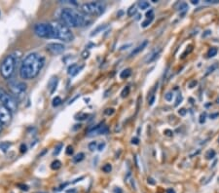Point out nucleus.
<instances>
[{
	"label": "nucleus",
	"instance_id": "1",
	"mask_svg": "<svg viewBox=\"0 0 219 193\" xmlns=\"http://www.w3.org/2000/svg\"><path fill=\"white\" fill-rule=\"evenodd\" d=\"M45 64L44 57L37 53H30L23 60L20 67V76L21 79L30 80L36 77Z\"/></svg>",
	"mask_w": 219,
	"mask_h": 193
},
{
	"label": "nucleus",
	"instance_id": "2",
	"mask_svg": "<svg viewBox=\"0 0 219 193\" xmlns=\"http://www.w3.org/2000/svg\"><path fill=\"white\" fill-rule=\"evenodd\" d=\"M62 18V23L65 24L68 27H78L85 26L87 23L86 17L81 15L80 13L75 11L74 9L65 8L62 11L60 14Z\"/></svg>",
	"mask_w": 219,
	"mask_h": 193
},
{
	"label": "nucleus",
	"instance_id": "3",
	"mask_svg": "<svg viewBox=\"0 0 219 193\" xmlns=\"http://www.w3.org/2000/svg\"><path fill=\"white\" fill-rule=\"evenodd\" d=\"M51 24L53 27V38L60 39L63 42H70L74 39V35L70 28L62 21H53Z\"/></svg>",
	"mask_w": 219,
	"mask_h": 193
},
{
	"label": "nucleus",
	"instance_id": "4",
	"mask_svg": "<svg viewBox=\"0 0 219 193\" xmlns=\"http://www.w3.org/2000/svg\"><path fill=\"white\" fill-rule=\"evenodd\" d=\"M18 62H19V60L13 54H10V55L5 57L4 60H2L1 64H0V73H1L3 78L10 79L12 77Z\"/></svg>",
	"mask_w": 219,
	"mask_h": 193
},
{
	"label": "nucleus",
	"instance_id": "5",
	"mask_svg": "<svg viewBox=\"0 0 219 193\" xmlns=\"http://www.w3.org/2000/svg\"><path fill=\"white\" fill-rule=\"evenodd\" d=\"M81 11L88 16H100L104 13L105 4L100 1L85 3L81 6Z\"/></svg>",
	"mask_w": 219,
	"mask_h": 193
},
{
	"label": "nucleus",
	"instance_id": "6",
	"mask_svg": "<svg viewBox=\"0 0 219 193\" xmlns=\"http://www.w3.org/2000/svg\"><path fill=\"white\" fill-rule=\"evenodd\" d=\"M8 87L11 93L13 94L14 98H16L17 99H24V96H26V84L24 82L18 81L15 79H10L8 82Z\"/></svg>",
	"mask_w": 219,
	"mask_h": 193
},
{
	"label": "nucleus",
	"instance_id": "7",
	"mask_svg": "<svg viewBox=\"0 0 219 193\" xmlns=\"http://www.w3.org/2000/svg\"><path fill=\"white\" fill-rule=\"evenodd\" d=\"M0 103L6 108H8L11 112H15L17 110V99L14 98L13 95H11L3 88H0Z\"/></svg>",
	"mask_w": 219,
	"mask_h": 193
},
{
	"label": "nucleus",
	"instance_id": "8",
	"mask_svg": "<svg viewBox=\"0 0 219 193\" xmlns=\"http://www.w3.org/2000/svg\"><path fill=\"white\" fill-rule=\"evenodd\" d=\"M34 32L38 37L41 38H53V27L50 24H37L34 27Z\"/></svg>",
	"mask_w": 219,
	"mask_h": 193
},
{
	"label": "nucleus",
	"instance_id": "9",
	"mask_svg": "<svg viewBox=\"0 0 219 193\" xmlns=\"http://www.w3.org/2000/svg\"><path fill=\"white\" fill-rule=\"evenodd\" d=\"M12 121V112L5 106L0 105V122L4 125H8Z\"/></svg>",
	"mask_w": 219,
	"mask_h": 193
},
{
	"label": "nucleus",
	"instance_id": "10",
	"mask_svg": "<svg viewBox=\"0 0 219 193\" xmlns=\"http://www.w3.org/2000/svg\"><path fill=\"white\" fill-rule=\"evenodd\" d=\"M65 47H64V45L62 44V43H56V42H52V43H48L47 45V50L52 53L53 55H60V54H62Z\"/></svg>",
	"mask_w": 219,
	"mask_h": 193
},
{
	"label": "nucleus",
	"instance_id": "11",
	"mask_svg": "<svg viewBox=\"0 0 219 193\" xmlns=\"http://www.w3.org/2000/svg\"><path fill=\"white\" fill-rule=\"evenodd\" d=\"M108 128L104 125L102 124H99L98 126L94 127L93 129H91L89 132H88V136L89 137H94V136H98V135H105L108 133Z\"/></svg>",
	"mask_w": 219,
	"mask_h": 193
},
{
	"label": "nucleus",
	"instance_id": "12",
	"mask_svg": "<svg viewBox=\"0 0 219 193\" xmlns=\"http://www.w3.org/2000/svg\"><path fill=\"white\" fill-rule=\"evenodd\" d=\"M83 69V66H79V64L77 63H73L71 64V66H68L67 69V73L71 75V76H75L76 74H78L79 72H80V70Z\"/></svg>",
	"mask_w": 219,
	"mask_h": 193
},
{
	"label": "nucleus",
	"instance_id": "13",
	"mask_svg": "<svg viewBox=\"0 0 219 193\" xmlns=\"http://www.w3.org/2000/svg\"><path fill=\"white\" fill-rule=\"evenodd\" d=\"M148 45V41L147 40H145V41H143L141 44H139L137 47L136 48H134V50H132V52L130 54V57H134V56H135V55H137L138 53H140L141 51H143V50H144V48H146V46Z\"/></svg>",
	"mask_w": 219,
	"mask_h": 193
},
{
	"label": "nucleus",
	"instance_id": "14",
	"mask_svg": "<svg viewBox=\"0 0 219 193\" xmlns=\"http://www.w3.org/2000/svg\"><path fill=\"white\" fill-rule=\"evenodd\" d=\"M160 53H161V49L155 50V51H153L152 53H150L148 55V57L145 59V63H150L154 62V60L158 58V56L160 55Z\"/></svg>",
	"mask_w": 219,
	"mask_h": 193
},
{
	"label": "nucleus",
	"instance_id": "15",
	"mask_svg": "<svg viewBox=\"0 0 219 193\" xmlns=\"http://www.w3.org/2000/svg\"><path fill=\"white\" fill-rule=\"evenodd\" d=\"M57 78L53 77L52 79L50 80L49 85H48V88L50 89V94H54V92H55L57 89Z\"/></svg>",
	"mask_w": 219,
	"mask_h": 193
},
{
	"label": "nucleus",
	"instance_id": "16",
	"mask_svg": "<svg viewBox=\"0 0 219 193\" xmlns=\"http://www.w3.org/2000/svg\"><path fill=\"white\" fill-rule=\"evenodd\" d=\"M11 145H12V144H11V142H9V141H2V142H0V150H2L3 152H6L7 150H8L11 147Z\"/></svg>",
	"mask_w": 219,
	"mask_h": 193
},
{
	"label": "nucleus",
	"instance_id": "17",
	"mask_svg": "<svg viewBox=\"0 0 219 193\" xmlns=\"http://www.w3.org/2000/svg\"><path fill=\"white\" fill-rule=\"evenodd\" d=\"M131 74H132V69H126L120 73V78L121 79H126V78L130 77Z\"/></svg>",
	"mask_w": 219,
	"mask_h": 193
},
{
	"label": "nucleus",
	"instance_id": "18",
	"mask_svg": "<svg viewBox=\"0 0 219 193\" xmlns=\"http://www.w3.org/2000/svg\"><path fill=\"white\" fill-rule=\"evenodd\" d=\"M106 27V24H101V26H99V27H98L96 28V29L94 30L91 33V36H94V35H96L98 33V32H100V31H102L103 29H104V28Z\"/></svg>",
	"mask_w": 219,
	"mask_h": 193
},
{
	"label": "nucleus",
	"instance_id": "19",
	"mask_svg": "<svg viewBox=\"0 0 219 193\" xmlns=\"http://www.w3.org/2000/svg\"><path fill=\"white\" fill-rule=\"evenodd\" d=\"M218 66H218V63H213L211 66H209V69H207V72H206V76H207V75L210 74L211 72H213V71H214L215 69H218Z\"/></svg>",
	"mask_w": 219,
	"mask_h": 193
},
{
	"label": "nucleus",
	"instance_id": "20",
	"mask_svg": "<svg viewBox=\"0 0 219 193\" xmlns=\"http://www.w3.org/2000/svg\"><path fill=\"white\" fill-rule=\"evenodd\" d=\"M60 167H62V163H60V161H59V160H55L51 164V168L53 170H59Z\"/></svg>",
	"mask_w": 219,
	"mask_h": 193
},
{
	"label": "nucleus",
	"instance_id": "21",
	"mask_svg": "<svg viewBox=\"0 0 219 193\" xmlns=\"http://www.w3.org/2000/svg\"><path fill=\"white\" fill-rule=\"evenodd\" d=\"M138 6L141 10H146L147 8L150 7V4H149V2H147V1H139Z\"/></svg>",
	"mask_w": 219,
	"mask_h": 193
},
{
	"label": "nucleus",
	"instance_id": "22",
	"mask_svg": "<svg viewBox=\"0 0 219 193\" xmlns=\"http://www.w3.org/2000/svg\"><path fill=\"white\" fill-rule=\"evenodd\" d=\"M84 153H78L77 155H75L74 157H73V161L75 163H78V162H81L82 160L84 159Z\"/></svg>",
	"mask_w": 219,
	"mask_h": 193
},
{
	"label": "nucleus",
	"instance_id": "23",
	"mask_svg": "<svg viewBox=\"0 0 219 193\" xmlns=\"http://www.w3.org/2000/svg\"><path fill=\"white\" fill-rule=\"evenodd\" d=\"M153 20H154V16L150 17V18H147V19H146V20H145L144 21H143V23H142V24H141V26H142V27H147L149 26L150 24L152 23V21H153Z\"/></svg>",
	"mask_w": 219,
	"mask_h": 193
},
{
	"label": "nucleus",
	"instance_id": "24",
	"mask_svg": "<svg viewBox=\"0 0 219 193\" xmlns=\"http://www.w3.org/2000/svg\"><path fill=\"white\" fill-rule=\"evenodd\" d=\"M217 49L216 48H211L209 53H207V58H212V57L216 56L217 55Z\"/></svg>",
	"mask_w": 219,
	"mask_h": 193
},
{
	"label": "nucleus",
	"instance_id": "25",
	"mask_svg": "<svg viewBox=\"0 0 219 193\" xmlns=\"http://www.w3.org/2000/svg\"><path fill=\"white\" fill-rule=\"evenodd\" d=\"M60 103H62V99H60V96H56V98L53 99V106L54 107L59 106Z\"/></svg>",
	"mask_w": 219,
	"mask_h": 193
},
{
	"label": "nucleus",
	"instance_id": "26",
	"mask_svg": "<svg viewBox=\"0 0 219 193\" xmlns=\"http://www.w3.org/2000/svg\"><path fill=\"white\" fill-rule=\"evenodd\" d=\"M136 12H137V9L135 8V6L134 5L132 6L131 8L128 10V16H130V17L134 16V14H136Z\"/></svg>",
	"mask_w": 219,
	"mask_h": 193
},
{
	"label": "nucleus",
	"instance_id": "27",
	"mask_svg": "<svg viewBox=\"0 0 219 193\" xmlns=\"http://www.w3.org/2000/svg\"><path fill=\"white\" fill-rule=\"evenodd\" d=\"M89 149L90 151H95L96 149H98V144L96 141H92L89 144Z\"/></svg>",
	"mask_w": 219,
	"mask_h": 193
},
{
	"label": "nucleus",
	"instance_id": "28",
	"mask_svg": "<svg viewBox=\"0 0 219 193\" xmlns=\"http://www.w3.org/2000/svg\"><path fill=\"white\" fill-rule=\"evenodd\" d=\"M129 94H130V87H129V86H127V87L124 88L123 91H122L121 96H122V98H126V96H127Z\"/></svg>",
	"mask_w": 219,
	"mask_h": 193
},
{
	"label": "nucleus",
	"instance_id": "29",
	"mask_svg": "<svg viewBox=\"0 0 219 193\" xmlns=\"http://www.w3.org/2000/svg\"><path fill=\"white\" fill-rule=\"evenodd\" d=\"M102 171L104 172V173H110V172L112 171V166H111V164H105V165L102 167Z\"/></svg>",
	"mask_w": 219,
	"mask_h": 193
},
{
	"label": "nucleus",
	"instance_id": "30",
	"mask_svg": "<svg viewBox=\"0 0 219 193\" xmlns=\"http://www.w3.org/2000/svg\"><path fill=\"white\" fill-rule=\"evenodd\" d=\"M206 157L207 159H212V158H214L215 157V151L213 149H211V150H209V151H207V154H206Z\"/></svg>",
	"mask_w": 219,
	"mask_h": 193
},
{
	"label": "nucleus",
	"instance_id": "31",
	"mask_svg": "<svg viewBox=\"0 0 219 193\" xmlns=\"http://www.w3.org/2000/svg\"><path fill=\"white\" fill-rule=\"evenodd\" d=\"M172 96H173V94L172 92H168L166 95H165V99L167 102H171L172 101Z\"/></svg>",
	"mask_w": 219,
	"mask_h": 193
},
{
	"label": "nucleus",
	"instance_id": "32",
	"mask_svg": "<svg viewBox=\"0 0 219 193\" xmlns=\"http://www.w3.org/2000/svg\"><path fill=\"white\" fill-rule=\"evenodd\" d=\"M62 144H60L56 147L55 151H54V155H55V156H57V155H59V154H60V152L62 151Z\"/></svg>",
	"mask_w": 219,
	"mask_h": 193
},
{
	"label": "nucleus",
	"instance_id": "33",
	"mask_svg": "<svg viewBox=\"0 0 219 193\" xmlns=\"http://www.w3.org/2000/svg\"><path fill=\"white\" fill-rule=\"evenodd\" d=\"M182 99H183V98H182V95H181V94H179V95L177 96L176 101H175L174 105H175V106H178V105H179V103H180V102H182Z\"/></svg>",
	"mask_w": 219,
	"mask_h": 193
},
{
	"label": "nucleus",
	"instance_id": "34",
	"mask_svg": "<svg viewBox=\"0 0 219 193\" xmlns=\"http://www.w3.org/2000/svg\"><path fill=\"white\" fill-rule=\"evenodd\" d=\"M186 9H188V5L186 4V3H180L178 10L179 11H185Z\"/></svg>",
	"mask_w": 219,
	"mask_h": 193
},
{
	"label": "nucleus",
	"instance_id": "35",
	"mask_svg": "<svg viewBox=\"0 0 219 193\" xmlns=\"http://www.w3.org/2000/svg\"><path fill=\"white\" fill-rule=\"evenodd\" d=\"M114 111H115V110L113 108H107V109L104 110V114H105V115L110 116V115H112V114L114 113Z\"/></svg>",
	"mask_w": 219,
	"mask_h": 193
},
{
	"label": "nucleus",
	"instance_id": "36",
	"mask_svg": "<svg viewBox=\"0 0 219 193\" xmlns=\"http://www.w3.org/2000/svg\"><path fill=\"white\" fill-rule=\"evenodd\" d=\"M89 56H90V53H89V51H87V50H85V51L82 53V58L83 59H88Z\"/></svg>",
	"mask_w": 219,
	"mask_h": 193
},
{
	"label": "nucleus",
	"instance_id": "37",
	"mask_svg": "<svg viewBox=\"0 0 219 193\" xmlns=\"http://www.w3.org/2000/svg\"><path fill=\"white\" fill-rule=\"evenodd\" d=\"M73 153V148H72V146H68L67 147V150H66V154H68V155H71Z\"/></svg>",
	"mask_w": 219,
	"mask_h": 193
},
{
	"label": "nucleus",
	"instance_id": "38",
	"mask_svg": "<svg viewBox=\"0 0 219 193\" xmlns=\"http://www.w3.org/2000/svg\"><path fill=\"white\" fill-rule=\"evenodd\" d=\"M104 147H105V142H101V144H100L98 146V151H102L103 148H104Z\"/></svg>",
	"mask_w": 219,
	"mask_h": 193
},
{
	"label": "nucleus",
	"instance_id": "39",
	"mask_svg": "<svg viewBox=\"0 0 219 193\" xmlns=\"http://www.w3.org/2000/svg\"><path fill=\"white\" fill-rule=\"evenodd\" d=\"M138 138H132V144H138Z\"/></svg>",
	"mask_w": 219,
	"mask_h": 193
},
{
	"label": "nucleus",
	"instance_id": "40",
	"mask_svg": "<svg viewBox=\"0 0 219 193\" xmlns=\"http://www.w3.org/2000/svg\"><path fill=\"white\" fill-rule=\"evenodd\" d=\"M26 146L24 145V144H21V152L24 153V152H26Z\"/></svg>",
	"mask_w": 219,
	"mask_h": 193
},
{
	"label": "nucleus",
	"instance_id": "41",
	"mask_svg": "<svg viewBox=\"0 0 219 193\" xmlns=\"http://www.w3.org/2000/svg\"><path fill=\"white\" fill-rule=\"evenodd\" d=\"M196 85H197V81L194 80V81H192L191 83L189 84V88H194V86H196Z\"/></svg>",
	"mask_w": 219,
	"mask_h": 193
},
{
	"label": "nucleus",
	"instance_id": "42",
	"mask_svg": "<svg viewBox=\"0 0 219 193\" xmlns=\"http://www.w3.org/2000/svg\"><path fill=\"white\" fill-rule=\"evenodd\" d=\"M178 113L179 114H180V115H185V114H186V109H184V108H182V109H180V110H179V111H178Z\"/></svg>",
	"mask_w": 219,
	"mask_h": 193
},
{
	"label": "nucleus",
	"instance_id": "43",
	"mask_svg": "<svg viewBox=\"0 0 219 193\" xmlns=\"http://www.w3.org/2000/svg\"><path fill=\"white\" fill-rule=\"evenodd\" d=\"M206 2H207V3H219L218 0H206Z\"/></svg>",
	"mask_w": 219,
	"mask_h": 193
},
{
	"label": "nucleus",
	"instance_id": "44",
	"mask_svg": "<svg viewBox=\"0 0 219 193\" xmlns=\"http://www.w3.org/2000/svg\"><path fill=\"white\" fill-rule=\"evenodd\" d=\"M211 33V31L210 30H207L206 31V33H204L203 34V37H206V36H207V35H209Z\"/></svg>",
	"mask_w": 219,
	"mask_h": 193
},
{
	"label": "nucleus",
	"instance_id": "45",
	"mask_svg": "<svg viewBox=\"0 0 219 193\" xmlns=\"http://www.w3.org/2000/svg\"><path fill=\"white\" fill-rule=\"evenodd\" d=\"M167 193H175V192H174V190H173V189H171V188H168V190H167Z\"/></svg>",
	"mask_w": 219,
	"mask_h": 193
},
{
	"label": "nucleus",
	"instance_id": "46",
	"mask_svg": "<svg viewBox=\"0 0 219 193\" xmlns=\"http://www.w3.org/2000/svg\"><path fill=\"white\" fill-rule=\"evenodd\" d=\"M165 133H166V135H168V136H171V132H170V131H168V130H166V131H165Z\"/></svg>",
	"mask_w": 219,
	"mask_h": 193
},
{
	"label": "nucleus",
	"instance_id": "47",
	"mask_svg": "<svg viewBox=\"0 0 219 193\" xmlns=\"http://www.w3.org/2000/svg\"><path fill=\"white\" fill-rule=\"evenodd\" d=\"M198 3H199V1H198V0H192V4H198Z\"/></svg>",
	"mask_w": 219,
	"mask_h": 193
},
{
	"label": "nucleus",
	"instance_id": "48",
	"mask_svg": "<svg viewBox=\"0 0 219 193\" xmlns=\"http://www.w3.org/2000/svg\"><path fill=\"white\" fill-rule=\"evenodd\" d=\"M219 115V113H216V114H213V115H210V118H212V119H214V117H216Z\"/></svg>",
	"mask_w": 219,
	"mask_h": 193
},
{
	"label": "nucleus",
	"instance_id": "49",
	"mask_svg": "<svg viewBox=\"0 0 219 193\" xmlns=\"http://www.w3.org/2000/svg\"><path fill=\"white\" fill-rule=\"evenodd\" d=\"M1 131H2V123L0 122V132H1Z\"/></svg>",
	"mask_w": 219,
	"mask_h": 193
}]
</instances>
